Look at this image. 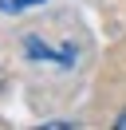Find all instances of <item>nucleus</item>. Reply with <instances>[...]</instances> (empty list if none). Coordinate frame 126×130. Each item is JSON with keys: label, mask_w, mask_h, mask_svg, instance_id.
I'll return each instance as SVG.
<instances>
[{"label": "nucleus", "mask_w": 126, "mask_h": 130, "mask_svg": "<svg viewBox=\"0 0 126 130\" xmlns=\"http://www.w3.org/2000/svg\"><path fill=\"white\" fill-rule=\"evenodd\" d=\"M43 0H0V12L4 16H20V12H28V8H39Z\"/></svg>", "instance_id": "obj_1"}, {"label": "nucleus", "mask_w": 126, "mask_h": 130, "mask_svg": "<svg viewBox=\"0 0 126 130\" xmlns=\"http://www.w3.org/2000/svg\"><path fill=\"white\" fill-rule=\"evenodd\" d=\"M114 126H122V130H126V110H122V114H118V122H114Z\"/></svg>", "instance_id": "obj_2"}]
</instances>
